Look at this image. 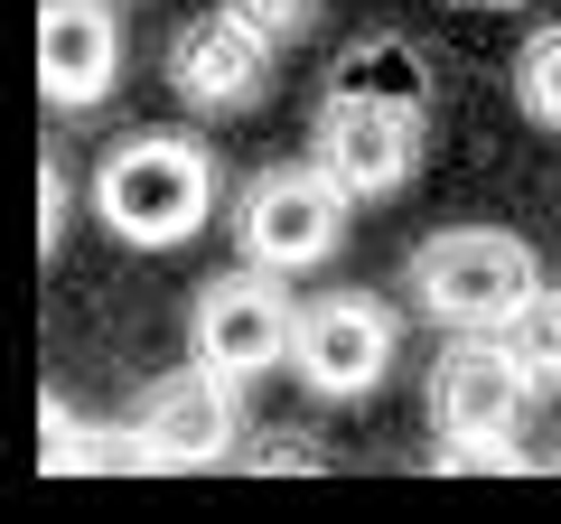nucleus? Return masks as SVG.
Segmentation results:
<instances>
[{
  "instance_id": "f257e3e1",
  "label": "nucleus",
  "mask_w": 561,
  "mask_h": 524,
  "mask_svg": "<svg viewBox=\"0 0 561 524\" xmlns=\"http://www.w3.org/2000/svg\"><path fill=\"white\" fill-rule=\"evenodd\" d=\"M421 141H431V57L402 29H375L328 66L309 160L365 206V197H393L421 169Z\"/></svg>"
},
{
  "instance_id": "f03ea898",
  "label": "nucleus",
  "mask_w": 561,
  "mask_h": 524,
  "mask_svg": "<svg viewBox=\"0 0 561 524\" xmlns=\"http://www.w3.org/2000/svg\"><path fill=\"white\" fill-rule=\"evenodd\" d=\"M94 216L103 235L140 243V253H179L216 216V150L187 132H122L94 160Z\"/></svg>"
},
{
  "instance_id": "7ed1b4c3",
  "label": "nucleus",
  "mask_w": 561,
  "mask_h": 524,
  "mask_svg": "<svg viewBox=\"0 0 561 524\" xmlns=\"http://www.w3.org/2000/svg\"><path fill=\"white\" fill-rule=\"evenodd\" d=\"M524 403H534V384L505 356L496 328H449L440 365L421 384V412L440 431V468H524V449H515Z\"/></svg>"
},
{
  "instance_id": "20e7f679",
  "label": "nucleus",
  "mask_w": 561,
  "mask_h": 524,
  "mask_svg": "<svg viewBox=\"0 0 561 524\" xmlns=\"http://www.w3.org/2000/svg\"><path fill=\"white\" fill-rule=\"evenodd\" d=\"M534 282H542L534 243L505 235V225H440V235H421L412 262H402V291L440 328H496Z\"/></svg>"
},
{
  "instance_id": "39448f33",
  "label": "nucleus",
  "mask_w": 561,
  "mask_h": 524,
  "mask_svg": "<svg viewBox=\"0 0 561 524\" xmlns=\"http://www.w3.org/2000/svg\"><path fill=\"white\" fill-rule=\"evenodd\" d=\"M346 216H356V197L319 160H280L234 197V243H243V262H262V272L290 282V272H319L346 243Z\"/></svg>"
},
{
  "instance_id": "423d86ee",
  "label": "nucleus",
  "mask_w": 561,
  "mask_h": 524,
  "mask_svg": "<svg viewBox=\"0 0 561 524\" xmlns=\"http://www.w3.org/2000/svg\"><path fill=\"white\" fill-rule=\"evenodd\" d=\"M393 309L375 300V291H319L309 309H290V375L319 394V403H365L383 375H393Z\"/></svg>"
},
{
  "instance_id": "0eeeda50",
  "label": "nucleus",
  "mask_w": 561,
  "mask_h": 524,
  "mask_svg": "<svg viewBox=\"0 0 561 524\" xmlns=\"http://www.w3.org/2000/svg\"><path fill=\"white\" fill-rule=\"evenodd\" d=\"M234 394H243V384L216 375L206 356L169 365V375L150 384V403L131 412L140 468H216V459H234V441H243V403H234Z\"/></svg>"
},
{
  "instance_id": "6e6552de",
  "label": "nucleus",
  "mask_w": 561,
  "mask_h": 524,
  "mask_svg": "<svg viewBox=\"0 0 561 524\" xmlns=\"http://www.w3.org/2000/svg\"><path fill=\"white\" fill-rule=\"evenodd\" d=\"M187 346H197L216 375H234V384L272 375V365L290 356V291H280V272L243 262V272H216V282H197V319H187Z\"/></svg>"
},
{
  "instance_id": "1a4fd4ad",
  "label": "nucleus",
  "mask_w": 561,
  "mask_h": 524,
  "mask_svg": "<svg viewBox=\"0 0 561 524\" xmlns=\"http://www.w3.org/2000/svg\"><path fill=\"white\" fill-rule=\"evenodd\" d=\"M272 57L280 47L262 38V29H243L234 10H197V20L169 38V84H179V103H197V113H243V103L272 94Z\"/></svg>"
},
{
  "instance_id": "9d476101",
  "label": "nucleus",
  "mask_w": 561,
  "mask_h": 524,
  "mask_svg": "<svg viewBox=\"0 0 561 524\" xmlns=\"http://www.w3.org/2000/svg\"><path fill=\"white\" fill-rule=\"evenodd\" d=\"M122 76V29L113 0H47L38 10V94L57 113H94Z\"/></svg>"
},
{
  "instance_id": "9b49d317",
  "label": "nucleus",
  "mask_w": 561,
  "mask_h": 524,
  "mask_svg": "<svg viewBox=\"0 0 561 524\" xmlns=\"http://www.w3.org/2000/svg\"><path fill=\"white\" fill-rule=\"evenodd\" d=\"M496 338H505V356L524 365V384H534V394H552V384H561V291L534 282V291L496 319Z\"/></svg>"
},
{
  "instance_id": "f8f14e48",
  "label": "nucleus",
  "mask_w": 561,
  "mask_h": 524,
  "mask_svg": "<svg viewBox=\"0 0 561 524\" xmlns=\"http://www.w3.org/2000/svg\"><path fill=\"white\" fill-rule=\"evenodd\" d=\"M38 431H47V468H140V449H131V431H94V422H66L57 403L38 412Z\"/></svg>"
},
{
  "instance_id": "ddd939ff",
  "label": "nucleus",
  "mask_w": 561,
  "mask_h": 524,
  "mask_svg": "<svg viewBox=\"0 0 561 524\" xmlns=\"http://www.w3.org/2000/svg\"><path fill=\"white\" fill-rule=\"evenodd\" d=\"M515 103H524V122L561 132V20L515 47Z\"/></svg>"
},
{
  "instance_id": "4468645a",
  "label": "nucleus",
  "mask_w": 561,
  "mask_h": 524,
  "mask_svg": "<svg viewBox=\"0 0 561 524\" xmlns=\"http://www.w3.org/2000/svg\"><path fill=\"white\" fill-rule=\"evenodd\" d=\"M216 10H234V20H243V29H262L272 47H290L309 20H319V0H216Z\"/></svg>"
},
{
  "instance_id": "2eb2a0df",
  "label": "nucleus",
  "mask_w": 561,
  "mask_h": 524,
  "mask_svg": "<svg viewBox=\"0 0 561 524\" xmlns=\"http://www.w3.org/2000/svg\"><path fill=\"white\" fill-rule=\"evenodd\" d=\"M478 10H515V0H478Z\"/></svg>"
},
{
  "instance_id": "dca6fc26",
  "label": "nucleus",
  "mask_w": 561,
  "mask_h": 524,
  "mask_svg": "<svg viewBox=\"0 0 561 524\" xmlns=\"http://www.w3.org/2000/svg\"><path fill=\"white\" fill-rule=\"evenodd\" d=\"M113 10H122V0H113Z\"/></svg>"
}]
</instances>
